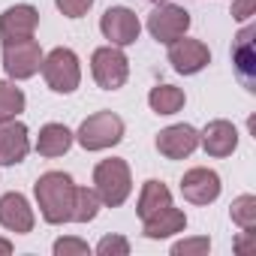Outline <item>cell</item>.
Wrapping results in <instances>:
<instances>
[{
    "label": "cell",
    "mask_w": 256,
    "mask_h": 256,
    "mask_svg": "<svg viewBox=\"0 0 256 256\" xmlns=\"http://www.w3.org/2000/svg\"><path fill=\"white\" fill-rule=\"evenodd\" d=\"M34 196L40 205V214L52 226H64L72 217V199H76V184L66 172H46L34 184Z\"/></svg>",
    "instance_id": "obj_1"
},
{
    "label": "cell",
    "mask_w": 256,
    "mask_h": 256,
    "mask_svg": "<svg viewBox=\"0 0 256 256\" xmlns=\"http://www.w3.org/2000/svg\"><path fill=\"white\" fill-rule=\"evenodd\" d=\"M94 190L100 196V202L106 208H118L130 199L133 193V175H130V166L120 157H108L102 163H96L94 169Z\"/></svg>",
    "instance_id": "obj_2"
},
{
    "label": "cell",
    "mask_w": 256,
    "mask_h": 256,
    "mask_svg": "<svg viewBox=\"0 0 256 256\" xmlns=\"http://www.w3.org/2000/svg\"><path fill=\"white\" fill-rule=\"evenodd\" d=\"M42 78L46 84L54 90V94H72L78 84H82V64H78V54L72 48H52L48 54H42Z\"/></svg>",
    "instance_id": "obj_3"
},
{
    "label": "cell",
    "mask_w": 256,
    "mask_h": 256,
    "mask_svg": "<svg viewBox=\"0 0 256 256\" xmlns=\"http://www.w3.org/2000/svg\"><path fill=\"white\" fill-rule=\"evenodd\" d=\"M120 139H124V120L114 112H96L84 118L76 133V142L84 151H106V148H114Z\"/></svg>",
    "instance_id": "obj_4"
},
{
    "label": "cell",
    "mask_w": 256,
    "mask_h": 256,
    "mask_svg": "<svg viewBox=\"0 0 256 256\" xmlns=\"http://www.w3.org/2000/svg\"><path fill=\"white\" fill-rule=\"evenodd\" d=\"M90 72L102 90H118L130 78V60L118 46H102L90 54Z\"/></svg>",
    "instance_id": "obj_5"
},
{
    "label": "cell",
    "mask_w": 256,
    "mask_h": 256,
    "mask_svg": "<svg viewBox=\"0 0 256 256\" xmlns=\"http://www.w3.org/2000/svg\"><path fill=\"white\" fill-rule=\"evenodd\" d=\"M40 66H42V48L34 36L4 42V70L12 82L34 78L40 72Z\"/></svg>",
    "instance_id": "obj_6"
},
{
    "label": "cell",
    "mask_w": 256,
    "mask_h": 256,
    "mask_svg": "<svg viewBox=\"0 0 256 256\" xmlns=\"http://www.w3.org/2000/svg\"><path fill=\"white\" fill-rule=\"evenodd\" d=\"M187 30H190V12L184 6L169 4V0L166 4H157V10L148 16V34L163 46L181 40Z\"/></svg>",
    "instance_id": "obj_7"
},
{
    "label": "cell",
    "mask_w": 256,
    "mask_h": 256,
    "mask_svg": "<svg viewBox=\"0 0 256 256\" xmlns=\"http://www.w3.org/2000/svg\"><path fill=\"white\" fill-rule=\"evenodd\" d=\"M100 30L102 36L108 40V46H133L142 34V22L133 10H126V6H108L100 18Z\"/></svg>",
    "instance_id": "obj_8"
},
{
    "label": "cell",
    "mask_w": 256,
    "mask_h": 256,
    "mask_svg": "<svg viewBox=\"0 0 256 256\" xmlns=\"http://www.w3.org/2000/svg\"><path fill=\"white\" fill-rule=\"evenodd\" d=\"M169 64L181 76H196L211 64V52L202 40H190L187 34L175 42H169Z\"/></svg>",
    "instance_id": "obj_9"
},
{
    "label": "cell",
    "mask_w": 256,
    "mask_h": 256,
    "mask_svg": "<svg viewBox=\"0 0 256 256\" xmlns=\"http://www.w3.org/2000/svg\"><path fill=\"white\" fill-rule=\"evenodd\" d=\"M154 145L166 160H184L199 148V130L190 126V124H172V126H166V130L157 133Z\"/></svg>",
    "instance_id": "obj_10"
},
{
    "label": "cell",
    "mask_w": 256,
    "mask_h": 256,
    "mask_svg": "<svg viewBox=\"0 0 256 256\" xmlns=\"http://www.w3.org/2000/svg\"><path fill=\"white\" fill-rule=\"evenodd\" d=\"M220 190H223L220 175L214 169H205V166H196V169L184 172V178H181V193L193 205H211V202H217Z\"/></svg>",
    "instance_id": "obj_11"
},
{
    "label": "cell",
    "mask_w": 256,
    "mask_h": 256,
    "mask_svg": "<svg viewBox=\"0 0 256 256\" xmlns=\"http://www.w3.org/2000/svg\"><path fill=\"white\" fill-rule=\"evenodd\" d=\"M28 154H30L28 126L18 118L0 120V166H18Z\"/></svg>",
    "instance_id": "obj_12"
},
{
    "label": "cell",
    "mask_w": 256,
    "mask_h": 256,
    "mask_svg": "<svg viewBox=\"0 0 256 256\" xmlns=\"http://www.w3.org/2000/svg\"><path fill=\"white\" fill-rule=\"evenodd\" d=\"M34 223H36V214L22 193L0 196V226L4 229H10L16 235H28V232H34Z\"/></svg>",
    "instance_id": "obj_13"
},
{
    "label": "cell",
    "mask_w": 256,
    "mask_h": 256,
    "mask_svg": "<svg viewBox=\"0 0 256 256\" xmlns=\"http://www.w3.org/2000/svg\"><path fill=\"white\" fill-rule=\"evenodd\" d=\"M40 24V12L30 4H16L10 6L4 16H0V40L10 42V40H28L36 34Z\"/></svg>",
    "instance_id": "obj_14"
},
{
    "label": "cell",
    "mask_w": 256,
    "mask_h": 256,
    "mask_svg": "<svg viewBox=\"0 0 256 256\" xmlns=\"http://www.w3.org/2000/svg\"><path fill=\"white\" fill-rule=\"evenodd\" d=\"M199 145L205 148L208 157H229L238 148V130L229 120H211L205 130L199 133Z\"/></svg>",
    "instance_id": "obj_15"
},
{
    "label": "cell",
    "mask_w": 256,
    "mask_h": 256,
    "mask_svg": "<svg viewBox=\"0 0 256 256\" xmlns=\"http://www.w3.org/2000/svg\"><path fill=\"white\" fill-rule=\"evenodd\" d=\"M253 24H247L238 36H235V48H232V64L238 70V78L247 84V90H256V82H253V72H256V54H253Z\"/></svg>",
    "instance_id": "obj_16"
},
{
    "label": "cell",
    "mask_w": 256,
    "mask_h": 256,
    "mask_svg": "<svg viewBox=\"0 0 256 256\" xmlns=\"http://www.w3.org/2000/svg\"><path fill=\"white\" fill-rule=\"evenodd\" d=\"M145 223V238H154V241H160V238H169V235H178V232H184L187 229V214L181 211V208H175V205H166L163 211H157V214H151L148 220H142Z\"/></svg>",
    "instance_id": "obj_17"
},
{
    "label": "cell",
    "mask_w": 256,
    "mask_h": 256,
    "mask_svg": "<svg viewBox=\"0 0 256 256\" xmlns=\"http://www.w3.org/2000/svg\"><path fill=\"white\" fill-rule=\"evenodd\" d=\"M72 142H76V133L70 130V126H64V124H46L42 130H40V136H36V154L54 160V157H64L72 148Z\"/></svg>",
    "instance_id": "obj_18"
},
{
    "label": "cell",
    "mask_w": 256,
    "mask_h": 256,
    "mask_svg": "<svg viewBox=\"0 0 256 256\" xmlns=\"http://www.w3.org/2000/svg\"><path fill=\"white\" fill-rule=\"evenodd\" d=\"M166 205H172V190H169L163 181H157V178L145 181V184H142V193H139V205H136V214H139L142 220H148L151 214L163 211Z\"/></svg>",
    "instance_id": "obj_19"
},
{
    "label": "cell",
    "mask_w": 256,
    "mask_h": 256,
    "mask_svg": "<svg viewBox=\"0 0 256 256\" xmlns=\"http://www.w3.org/2000/svg\"><path fill=\"white\" fill-rule=\"evenodd\" d=\"M184 102H187V94L175 84H157L148 94V106L157 114H178L184 108Z\"/></svg>",
    "instance_id": "obj_20"
},
{
    "label": "cell",
    "mask_w": 256,
    "mask_h": 256,
    "mask_svg": "<svg viewBox=\"0 0 256 256\" xmlns=\"http://www.w3.org/2000/svg\"><path fill=\"white\" fill-rule=\"evenodd\" d=\"M100 208H102V202H100V196H96L94 187H76L70 223H90V220L100 214Z\"/></svg>",
    "instance_id": "obj_21"
},
{
    "label": "cell",
    "mask_w": 256,
    "mask_h": 256,
    "mask_svg": "<svg viewBox=\"0 0 256 256\" xmlns=\"http://www.w3.org/2000/svg\"><path fill=\"white\" fill-rule=\"evenodd\" d=\"M24 90L12 82H0V120H12L24 112Z\"/></svg>",
    "instance_id": "obj_22"
},
{
    "label": "cell",
    "mask_w": 256,
    "mask_h": 256,
    "mask_svg": "<svg viewBox=\"0 0 256 256\" xmlns=\"http://www.w3.org/2000/svg\"><path fill=\"white\" fill-rule=\"evenodd\" d=\"M229 214H232V223H238L244 232H253V226H256V196H250V193L238 196L232 202Z\"/></svg>",
    "instance_id": "obj_23"
},
{
    "label": "cell",
    "mask_w": 256,
    "mask_h": 256,
    "mask_svg": "<svg viewBox=\"0 0 256 256\" xmlns=\"http://www.w3.org/2000/svg\"><path fill=\"white\" fill-rule=\"evenodd\" d=\"M208 250H211V241H208L205 235H199V238H184V241L172 244V253H175V256H202V253H208Z\"/></svg>",
    "instance_id": "obj_24"
},
{
    "label": "cell",
    "mask_w": 256,
    "mask_h": 256,
    "mask_svg": "<svg viewBox=\"0 0 256 256\" xmlns=\"http://www.w3.org/2000/svg\"><path fill=\"white\" fill-rule=\"evenodd\" d=\"M96 253L100 256H126V253H130V241L120 238V235H106L96 244Z\"/></svg>",
    "instance_id": "obj_25"
},
{
    "label": "cell",
    "mask_w": 256,
    "mask_h": 256,
    "mask_svg": "<svg viewBox=\"0 0 256 256\" xmlns=\"http://www.w3.org/2000/svg\"><path fill=\"white\" fill-rule=\"evenodd\" d=\"M90 247L82 238H58L54 241V256H88Z\"/></svg>",
    "instance_id": "obj_26"
},
{
    "label": "cell",
    "mask_w": 256,
    "mask_h": 256,
    "mask_svg": "<svg viewBox=\"0 0 256 256\" xmlns=\"http://www.w3.org/2000/svg\"><path fill=\"white\" fill-rule=\"evenodd\" d=\"M54 6H58L66 18H82V16H88V10L94 6V0H54Z\"/></svg>",
    "instance_id": "obj_27"
},
{
    "label": "cell",
    "mask_w": 256,
    "mask_h": 256,
    "mask_svg": "<svg viewBox=\"0 0 256 256\" xmlns=\"http://www.w3.org/2000/svg\"><path fill=\"white\" fill-rule=\"evenodd\" d=\"M250 16H256V0H232V18L247 22Z\"/></svg>",
    "instance_id": "obj_28"
},
{
    "label": "cell",
    "mask_w": 256,
    "mask_h": 256,
    "mask_svg": "<svg viewBox=\"0 0 256 256\" xmlns=\"http://www.w3.org/2000/svg\"><path fill=\"white\" fill-rule=\"evenodd\" d=\"M10 253H12V241L0 238V256H10Z\"/></svg>",
    "instance_id": "obj_29"
},
{
    "label": "cell",
    "mask_w": 256,
    "mask_h": 256,
    "mask_svg": "<svg viewBox=\"0 0 256 256\" xmlns=\"http://www.w3.org/2000/svg\"><path fill=\"white\" fill-rule=\"evenodd\" d=\"M151 4H166V0H151Z\"/></svg>",
    "instance_id": "obj_30"
}]
</instances>
